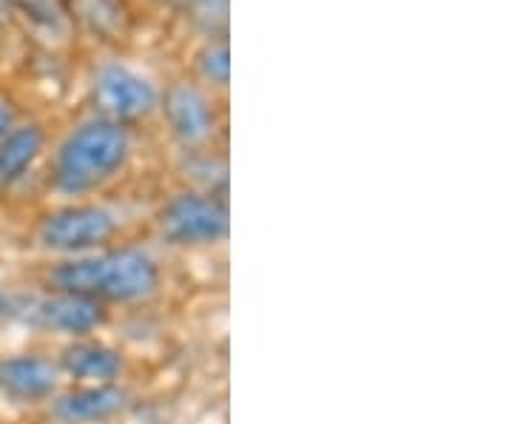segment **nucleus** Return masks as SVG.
Returning <instances> with one entry per match:
<instances>
[{
  "mask_svg": "<svg viewBox=\"0 0 512 424\" xmlns=\"http://www.w3.org/2000/svg\"><path fill=\"white\" fill-rule=\"evenodd\" d=\"M160 265L143 248H103L83 257H66L49 268V291L77 294L97 302H143L160 288Z\"/></svg>",
  "mask_w": 512,
  "mask_h": 424,
  "instance_id": "obj_1",
  "label": "nucleus"
},
{
  "mask_svg": "<svg viewBox=\"0 0 512 424\" xmlns=\"http://www.w3.org/2000/svg\"><path fill=\"white\" fill-rule=\"evenodd\" d=\"M131 151V129L94 114L60 140L52 160V185L72 200L89 197L126 168Z\"/></svg>",
  "mask_w": 512,
  "mask_h": 424,
  "instance_id": "obj_2",
  "label": "nucleus"
},
{
  "mask_svg": "<svg viewBox=\"0 0 512 424\" xmlns=\"http://www.w3.org/2000/svg\"><path fill=\"white\" fill-rule=\"evenodd\" d=\"M117 214L97 203H72L49 211L37 225V245L57 257H83L109 248L117 237Z\"/></svg>",
  "mask_w": 512,
  "mask_h": 424,
  "instance_id": "obj_3",
  "label": "nucleus"
},
{
  "mask_svg": "<svg viewBox=\"0 0 512 424\" xmlns=\"http://www.w3.org/2000/svg\"><path fill=\"white\" fill-rule=\"evenodd\" d=\"M228 208L208 191H177L157 214V234L171 248H208L228 240Z\"/></svg>",
  "mask_w": 512,
  "mask_h": 424,
  "instance_id": "obj_4",
  "label": "nucleus"
},
{
  "mask_svg": "<svg viewBox=\"0 0 512 424\" xmlns=\"http://www.w3.org/2000/svg\"><path fill=\"white\" fill-rule=\"evenodd\" d=\"M92 103L97 117L128 126L160 109V89L151 77L131 69L128 63L109 60L94 72Z\"/></svg>",
  "mask_w": 512,
  "mask_h": 424,
  "instance_id": "obj_5",
  "label": "nucleus"
},
{
  "mask_svg": "<svg viewBox=\"0 0 512 424\" xmlns=\"http://www.w3.org/2000/svg\"><path fill=\"white\" fill-rule=\"evenodd\" d=\"M160 111L171 137L185 148L208 146L217 134V109L200 83L177 80L160 92Z\"/></svg>",
  "mask_w": 512,
  "mask_h": 424,
  "instance_id": "obj_6",
  "label": "nucleus"
},
{
  "mask_svg": "<svg viewBox=\"0 0 512 424\" xmlns=\"http://www.w3.org/2000/svg\"><path fill=\"white\" fill-rule=\"evenodd\" d=\"M26 322L52 333H63L69 339H83L100 331L109 319V311L103 302L89 299V296L63 294V291H49L26 308Z\"/></svg>",
  "mask_w": 512,
  "mask_h": 424,
  "instance_id": "obj_7",
  "label": "nucleus"
},
{
  "mask_svg": "<svg viewBox=\"0 0 512 424\" xmlns=\"http://www.w3.org/2000/svg\"><path fill=\"white\" fill-rule=\"evenodd\" d=\"M60 368L40 353H18L0 359V393L15 402H46L57 396Z\"/></svg>",
  "mask_w": 512,
  "mask_h": 424,
  "instance_id": "obj_8",
  "label": "nucleus"
},
{
  "mask_svg": "<svg viewBox=\"0 0 512 424\" xmlns=\"http://www.w3.org/2000/svg\"><path fill=\"white\" fill-rule=\"evenodd\" d=\"M57 368L60 376H69L74 385H117L126 362L111 345L83 336V339H72L63 348Z\"/></svg>",
  "mask_w": 512,
  "mask_h": 424,
  "instance_id": "obj_9",
  "label": "nucleus"
},
{
  "mask_svg": "<svg viewBox=\"0 0 512 424\" xmlns=\"http://www.w3.org/2000/svg\"><path fill=\"white\" fill-rule=\"evenodd\" d=\"M52 399V413L63 424L109 422L128 405V393L120 385H74Z\"/></svg>",
  "mask_w": 512,
  "mask_h": 424,
  "instance_id": "obj_10",
  "label": "nucleus"
},
{
  "mask_svg": "<svg viewBox=\"0 0 512 424\" xmlns=\"http://www.w3.org/2000/svg\"><path fill=\"white\" fill-rule=\"evenodd\" d=\"M46 148V129L40 123H20L0 137V188L20 180Z\"/></svg>",
  "mask_w": 512,
  "mask_h": 424,
  "instance_id": "obj_11",
  "label": "nucleus"
},
{
  "mask_svg": "<svg viewBox=\"0 0 512 424\" xmlns=\"http://www.w3.org/2000/svg\"><path fill=\"white\" fill-rule=\"evenodd\" d=\"M197 74L208 86L225 89L231 80V49L225 37H211L197 52Z\"/></svg>",
  "mask_w": 512,
  "mask_h": 424,
  "instance_id": "obj_12",
  "label": "nucleus"
},
{
  "mask_svg": "<svg viewBox=\"0 0 512 424\" xmlns=\"http://www.w3.org/2000/svg\"><path fill=\"white\" fill-rule=\"evenodd\" d=\"M191 18L208 35V40L225 37V32H228V0H191Z\"/></svg>",
  "mask_w": 512,
  "mask_h": 424,
  "instance_id": "obj_13",
  "label": "nucleus"
},
{
  "mask_svg": "<svg viewBox=\"0 0 512 424\" xmlns=\"http://www.w3.org/2000/svg\"><path fill=\"white\" fill-rule=\"evenodd\" d=\"M6 3L12 12L18 9L26 18L43 23V26H60L63 23V12H60L57 0H6Z\"/></svg>",
  "mask_w": 512,
  "mask_h": 424,
  "instance_id": "obj_14",
  "label": "nucleus"
},
{
  "mask_svg": "<svg viewBox=\"0 0 512 424\" xmlns=\"http://www.w3.org/2000/svg\"><path fill=\"white\" fill-rule=\"evenodd\" d=\"M12 126H18V120H15V109H12L6 100H0V137L12 129Z\"/></svg>",
  "mask_w": 512,
  "mask_h": 424,
  "instance_id": "obj_15",
  "label": "nucleus"
},
{
  "mask_svg": "<svg viewBox=\"0 0 512 424\" xmlns=\"http://www.w3.org/2000/svg\"><path fill=\"white\" fill-rule=\"evenodd\" d=\"M12 311H15L12 299H9V296L0 291V319H3V316H6V314H12Z\"/></svg>",
  "mask_w": 512,
  "mask_h": 424,
  "instance_id": "obj_16",
  "label": "nucleus"
},
{
  "mask_svg": "<svg viewBox=\"0 0 512 424\" xmlns=\"http://www.w3.org/2000/svg\"><path fill=\"white\" fill-rule=\"evenodd\" d=\"M9 20H12V9H9V3H6V0H0V29H3V26H9Z\"/></svg>",
  "mask_w": 512,
  "mask_h": 424,
  "instance_id": "obj_17",
  "label": "nucleus"
},
{
  "mask_svg": "<svg viewBox=\"0 0 512 424\" xmlns=\"http://www.w3.org/2000/svg\"><path fill=\"white\" fill-rule=\"evenodd\" d=\"M171 3H177V0H171Z\"/></svg>",
  "mask_w": 512,
  "mask_h": 424,
  "instance_id": "obj_18",
  "label": "nucleus"
}]
</instances>
